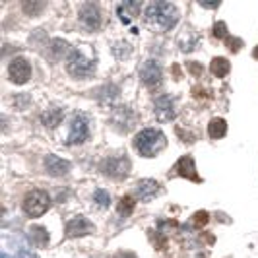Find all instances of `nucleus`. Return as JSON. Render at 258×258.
<instances>
[{
  "mask_svg": "<svg viewBox=\"0 0 258 258\" xmlns=\"http://www.w3.org/2000/svg\"><path fill=\"white\" fill-rule=\"evenodd\" d=\"M146 22L159 29H173L179 22V10L171 2H152L146 8Z\"/></svg>",
  "mask_w": 258,
  "mask_h": 258,
  "instance_id": "1",
  "label": "nucleus"
},
{
  "mask_svg": "<svg viewBox=\"0 0 258 258\" xmlns=\"http://www.w3.org/2000/svg\"><path fill=\"white\" fill-rule=\"evenodd\" d=\"M165 146L167 138L157 128H144L134 136V148L142 157H155Z\"/></svg>",
  "mask_w": 258,
  "mask_h": 258,
  "instance_id": "2",
  "label": "nucleus"
},
{
  "mask_svg": "<svg viewBox=\"0 0 258 258\" xmlns=\"http://www.w3.org/2000/svg\"><path fill=\"white\" fill-rule=\"evenodd\" d=\"M66 70L76 78H88L95 70V60H91L82 51L74 49V51H70L68 58H66Z\"/></svg>",
  "mask_w": 258,
  "mask_h": 258,
  "instance_id": "3",
  "label": "nucleus"
},
{
  "mask_svg": "<svg viewBox=\"0 0 258 258\" xmlns=\"http://www.w3.org/2000/svg\"><path fill=\"white\" fill-rule=\"evenodd\" d=\"M51 206V198H49V194L45 192V190H31V192L27 194L26 198H24V212H26L29 218H39V216H43L47 210Z\"/></svg>",
  "mask_w": 258,
  "mask_h": 258,
  "instance_id": "4",
  "label": "nucleus"
},
{
  "mask_svg": "<svg viewBox=\"0 0 258 258\" xmlns=\"http://www.w3.org/2000/svg\"><path fill=\"white\" fill-rule=\"evenodd\" d=\"M78 20H80V24H82L84 29L97 31L101 27V10H99V6L93 4V2L82 4L80 12H78Z\"/></svg>",
  "mask_w": 258,
  "mask_h": 258,
  "instance_id": "5",
  "label": "nucleus"
},
{
  "mask_svg": "<svg viewBox=\"0 0 258 258\" xmlns=\"http://www.w3.org/2000/svg\"><path fill=\"white\" fill-rule=\"evenodd\" d=\"M101 171H103L107 177H113V179H122V177H126V175H128V171H130L128 157H124V155L107 157L103 163H101Z\"/></svg>",
  "mask_w": 258,
  "mask_h": 258,
  "instance_id": "6",
  "label": "nucleus"
},
{
  "mask_svg": "<svg viewBox=\"0 0 258 258\" xmlns=\"http://www.w3.org/2000/svg\"><path fill=\"white\" fill-rule=\"evenodd\" d=\"M90 136V126L84 115H74L72 122H70V130H68V140L66 144H82Z\"/></svg>",
  "mask_w": 258,
  "mask_h": 258,
  "instance_id": "7",
  "label": "nucleus"
},
{
  "mask_svg": "<svg viewBox=\"0 0 258 258\" xmlns=\"http://www.w3.org/2000/svg\"><path fill=\"white\" fill-rule=\"evenodd\" d=\"M154 113L159 122H169V120H173V118L177 116L175 101H173L169 95H159L154 101Z\"/></svg>",
  "mask_w": 258,
  "mask_h": 258,
  "instance_id": "8",
  "label": "nucleus"
},
{
  "mask_svg": "<svg viewBox=\"0 0 258 258\" xmlns=\"http://www.w3.org/2000/svg\"><path fill=\"white\" fill-rule=\"evenodd\" d=\"M8 74H10V80L16 82V84H26L27 80L31 78V64L27 62L26 58L18 56L8 64Z\"/></svg>",
  "mask_w": 258,
  "mask_h": 258,
  "instance_id": "9",
  "label": "nucleus"
},
{
  "mask_svg": "<svg viewBox=\"0 0 258 258\" xmlns=\"http://www.w3.org/2000/svg\"><path fill=\"white\" fill-rule=\"evenodd\" d=\"M161 76H163V72H161V66H159L157 60H146L140 66V80H142L148 88L157 86L161 82Z\"/></svg>",
  "mask_w": 258,
  "mask_h": 258,
  "instance_id": "10",
  "label": "nucleus"
},
{
  "mask_svg": "<svg viewBox=\"0 0 258 258\" xmlns=\"http://www.w3.org/2000/svg\"><path fill=\"white\" fill-rule=\"evenodd\" d=\"M111 120H113V126H115L116 130L128 132V130L132 128V124H134V120H136V115L130 111L128 107H116L115 111H113Z\"/></svg>",
  "mask_w": 258,
  "mask_h": 258,
  "instance_id": "11",
  "label": "nucleus"
},
{
  "mask_svg": "<svg viewBox=\"0 0 258 258\" xmlns=\"http://www.w3.org/2000/svg\"><path fill=\"white\" fill-rule=\"evenodd\" d=\"M95 229L93 227V223L88 221L86 218H82V216H78L74 220L68 221V225H66V235L68 237H82V235H88Z\"/></svg>",
  "mask_w": 258,
  "mask_h": 258,
  "instance_id": "12",
  "label": "nucleus"
},
{
  "mask_svg": "<svg viewBox=\"0 0 258 258\" xmlns=\"http://www.w3.org/2000/svg\"><path fill=\"white\" fill-rule=\"evenodd\" d=\"M45 169L52 177H60V175H66L70 171V163L66 159H62V157L51 154L45 157Z\"/></svg>",
  "mask_w": 258,
  "mask_h": 258,
  "instance_id": "13",
  "label": "nucleus"
},
{
  "mask_svg": "<svg viewBox=\"0 0 258 258\" xmlns=\"http://www.w3.org/2000/svg\"><path fill=\"white\" fill-rule=\"evenodd\" d=\"M134 192L136 196L144 200V202H148V200H152L154 196L159 194V184L152 179H144V181H138L136 182V186H134Z\"/></svg>",
  "mask_w": 258,
  "mask_h": 258,
  "instance_id": "14",
  "label": "nucleus"
},
{
  "mask_svg": "<svg viewBox=\"0 0 258 258\" xmlns=\"http://www.w3.org/2000/svg\"><path fill=\"white\" fill-rule=\"evenodd\" d=\"M175 171H177V175L186 177V179H190V181H200L198 175H196V169H194V159L190 157V155L181 157L179 163L175 165Z\"/></svg>",
  "mask_w": 258,
  "mask_h": 258,
  "instance_id": "15",
  "label": "nucleus"
},
{
  "mask_svg": "<svg viewBox=\"0 0 258 258\" xmlns=\"http://www.w3.org/2000/svg\"><path fill=\"white\" fill-rule=\"evenodd\" d=\"M62 118H64V109H60V107H51V109H47V111L41 115V122H43V126H47V128H54V126H58V124L62 122Z\"/></svg>",
  "mask_w": 258,
  "mask_h": 258,
  "instance_id": "16",
  "label": "nucleus"
},
{
  "mask_svg": "<svg viewBox=\"0 0 258 258\" xmlns=\"http://www.w3.org/2000/svg\"><path fill=\"white\" fill-rule=\"evenodd\" d=\"M208 134L212 138H223L227 134V122L223 118H212L208 124Z\"/></svg>",
  "mask_w": 258,
  "mask_h": 258,
  "instance_id": "17",
  "label": "nucleus"
},
{
  "mask_svg": "<svg viewBox=\"0 0 258 258\" xmlns=\"http://www.w3.org/2000/svg\"><path fill=\"white\" fill-rule=\"evenodd\" d=\"M210 70H212V74L218 78H223L229 74V70H231V64H229V60L227 58H214L212 60V66H210Z\"/></svg>",
  "mask_w": 258,
  "mask_h": 258,
  "instance_id": "18",
  "label": "nucleus"
},
{
  "mask_svg": "<svg viewBox=\"0 0 258 258\" xmlns=\"http://www.w3.org/2000/svg\"><path fill=\"white\" fill-rule=\"evenodd\" d=\"M29 233H31V239H33L39 246H43V245H47V243H49V233H47L45 227L35 225V227H31V229H29Z\"/></svg>",
  "mask_w": 258,
  "mask_h": 258,
  "instance_id": "19",
  "label": "nucleus"
},
{
  "mask_svg": "<svg viewBox=\"0 0 258 258\" xmlns=\"http://www.w3.org/2000/svg\"><path fill=\"white\" fill-rule=\"evenodd\" d=\"M93 200L101 208H109V204H111V194L107 192V190H103V188H97L93 192Z\"/></svg>",
  "mask_w": 258,
  "mask_h": 258,
  "instance_id": "20",
  "label": "nucleus"
},
{
  "mask_svg": "<svg viewBox=\"0 0 258 258\" xmlns=\"http://www.w3.org/2000/svg\"><path fill=\"white\" fill-rule=\"evenodd\" d=\"M132 210H134V200H132V196H124L122 200H120V204H118V212L120 214H124V218L132 214Z\"/></svg>",
  "mask_w": 258,
  "mask_h": 258,
  "instance_id": "21",
  "label": "nucleus"
},
{
  "mask_svg": "<svg viewBox=\"0 0 258 258\" xmlns=\"http://www.w3.org/2000/svg\"><path fill=\"white\" fill-rule=\"evenodd\" d=\"M52 51H54V56H60V52L68 51V43H66V41H60V39H54V41H52Z\"/></svg>",
  "mask_w": 258,
  "mask_h": 258,
  "instance_id": "22",
  "label": "nucleus"
},
{
  "mask_svg": "<svg viewBox=\"0 0 258 258\" xmlns=\"http://www.w3.org/2000/svg\"><path fill=\"white\" fill-rule=\"evenodd\" d=\"M214 35L218 39H225L227 37V26H225L223 22H218V24L214 26Z\"/></svg>",
  "mask_w": 258,
  "mask_h": 258,
  "instance_id": "23",
  "label": "nucleus"
},
{
  "mask_svg": "<svg viewBox=\"0 0 258 258\" xmlns=\"http://www.w3.org/2000/svg\"><path fill=\"white\" fill-rule=\"evenodd\" d=\"M122 8H124V10H134V12H138V10H140V4H136V2H124ZM120 14H122V16H120L122 22H128V14H124V12H120Z\"/></svg>",
  "mask_w": 258,
  "mask_h": 258,
  "instance_id": "24",
  "label": "nucleus"
},
{
  "mask_svg": "<svg viewBox=\"0 0 258 258\" xmlns=\"http://www.w3.org/2000/svg\"><path fill=\"white\" fill-rule=\"evenodd\" d=\"M43 6H45V4H29V2H26V4H24V10H26L27 14H31V16H35L39 10H43Z\"/></svg>",
  "mask_w": 258,
  "mask_h": 258,
  "instance_id": "25",
  "label": "nucleus"
},
{
  "mask_svg": "<svg viewBox=\"0 0 258 258\" xmlns=\"http://www.w3.org/2000/svg\"><path fill=\"white\" fill-rule=\"evenodd\" d=\"M200 6H202V8H218L220 2H200Z\"/></svg>",
  "mask_w": 258,
  "mask_h": 258,
  "instance_id": "26",
  "label": "nucleus"
},
{
  "mask_svg": "<svg viewBox=\"0 0 258 258\" xmlns=\"http://www.w3.org/2000/svg\"><path fill=\"white\" fill-rule=\"evenodd\" d=\"M115 258H136V256H134L132 252H118Z\"/></svg>",
  "mask_w": 258,
  "mask_h": 258,
  "instance_id": "27",
  "label": "nucleus"
},
{
  "mask_svg": "<svg viewBox=\"0 0 258 258\" xmlns=\"http://www.w3.org/2000/svg\"><path fill=\"white\" fill-rule=\"evenodd\" d=\"M254 56H256V58H258V47H256V51H254Z\"/></svg>",
  "mask_w": 258,
  "mask_h": 258,
  "instance_id": "28",
  "label": "nucleus"
}]
</instances>
